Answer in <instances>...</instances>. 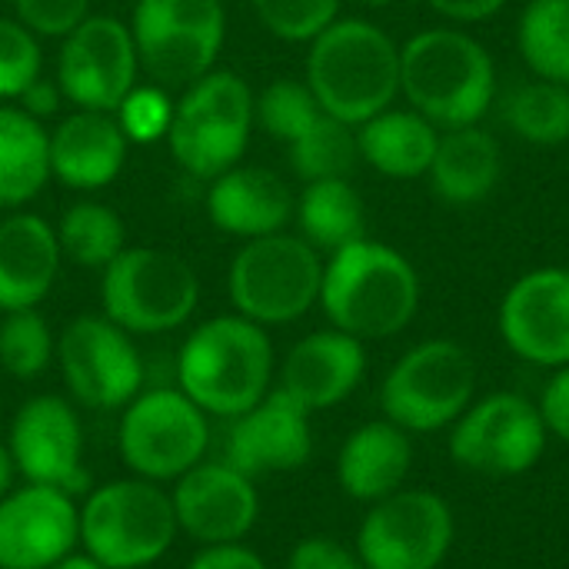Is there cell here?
Listing matches in <instances>:
<instances>
[{
	"label": "cell",
	"mask_w": 569,
	"mask_h": 569,
	"mask_svg": "<svg viewBox=\"0 0 569 569\" xmlns=\"http://www.w3.org/2000/svg\"><path fill=\"white\" fill-rule=\"evenodd\" d=\"M287 153H290L293 173L303 183L350 177L360 160L357 127H350L323 110L293 143H287Z\"/></svg>",
	"instance_id": "31"
},
{
	"label": "cell",
	"mask_w": 569,
	"mask_h": 569,
	"mask_svg": "<svg viewBox=\"0 0 569 569\" xmlns=\"http://www.w3.org/2000/svg\"><path fill=\"white\" fill-rule=\"evenodd\" d=\"M477 393V363L457 340H423L407 350L380 387L383 417L407 433L453 427Z\"/></svg>",
	"instance_id": "10"
},
{
	"label": "cell",
	"mask_w": 569,
	"mask_h": 569,
	"mask_svg": "<svg viewBox=\"0 0 569 569\" xmlns=\"http://www.w3.org/2000/svg\"><path fill=\"white\" fill-rule=\"evenodd\" d=\"M57 363L70 397L87 410H123L147 377L133 337L103 313L73 317L60 330Z\"/></svg>",
	"instance_id": "13"
},
{
	"label": "cell",
	"mask_w": 569,
	"mask_h": 569,
	"mask_svg": "<svg viewBox=\"0 0 569 569\" xmlns=\"http://www.w3.org/2000/svg\"><path fill=\"white\" fill-rule=\"evenodd\" d=\"M50 180V133L17 103L0 107V210L33 200Z\"/></svg>",
	"instance_id": "28"
},
{
	"label": "cell",
	"mask_w": 569,
	"mask_h": 569,
	"mask_svg": "<svg viewBox=\"0 0 569 569\" xmlns=\"http://www.w3.org/2000/svg\"><path fill=\"white\" fill-rule=\"evenodd\" d=\"M360 3H367V7H390V3H397V0H360Z\"/></svg>",
	"instance_id": "47"
},
{
	"label": "cell",
	"mask_w": 569,
	"mask_h": 569,
	"mask_svg": "<svg viewBox=\"0 0 569 569\" xmlns=\"http://www.w3.org/2000/svg\"><path fill=\"white\" fill-rule=\"evenodd\" d=\"M130 33L140 70L157 87H190L220 57L227 10L220 0H137Z\"/></svg>",
	"instance_id": "11"
},
{
	"label": "cell",
	"mask_w": 569,
	"mask_h": 569,
	"mask_svg": "<svg viewBox=\"0 0 569 569\" xmlns=\"http://www.w3.org/2000/svg\"><path fill=\"white\" fill-rule=\"evenodd\" d=\"M187 569H267V563L250 547L230 543V547H203L187 563Z\"/></svg>",
	"instance_id": "42"
},
{
	"label": "cell",
	"mask_w": 569,
	"mask_h": 569,
	"mask_svg": "<svg viewBox=\"0 0 569 569\" xmlns=\"http://www.w3.org/2000/svg\"><path fill=\"white\" fill-rule=\"evenodd\" d=\"M57 243L70 263L87 270H103L127 250V227L113 207L83 200L60 217Z\"/></svg>",
	"instance_id": "30"
},
{
	"label": "cell",
	"mask_w": 569,
	"mask_h": 569,
	"mask_svg": "<svg viewBox=\"0 0 569 569\" xmlns=\"http://www.w3.org/2000/svg\"><path fill=\"white\" fill-rule=\"evenodd\" d=\"M180 537L170 493L143 477L90 487L80 503V550L107 569H147Z\"/></svg>",
	"instance_id": "5"
},
{
	"label": "cell",
	"mask_w": 569,
	"mask_h": 569,
	"mask_svg": "<svg viewBox=\"0 0 569 569\" xmlns=\"http://www.w3.org/2000/svg\"><path fill=\"white\" fill-rule=\"evenodd\" d=\"M310 457H313L310 413L277 387L257 407L230 420L223 463L247 473L250 480L293 473L307 467Z\"/></svg>",
	"instance_id": "20"
},
{
	"label": "cell",
	"mask_w": 569,
	"mask_h": 569,
	"mask_svg": "<svg viewBox=\"0 0 569 569\" xmlns=\"http://www.w3.org/2000/svg\"><path fill=\"white\" fill-rule=\"evenodd\" d=\"M173 117V100L163 93V87H133L127 100L117 107V120L130 143H153L167 137Z\"/></svg>",
	"instance_id": "38"
},
{
	"label": "cell",
	"mask_w": 569,
	"mask_h": 569,
	"mask_svg": "<svg viewBox=\"0 0 569 569\" xmlns=\"http://www.w3.org/2000/svg\"><path fill=\"white\" fill-rule=\"evenodd\" d=\"M320 307L337 330L363 343L387 340L413 323L420 277L400 250L363 237L323 263Z\"/></svg>",
	"instance_id": "2"
},
{
	"label": "cell",
	"mask_w": 569,
	"mask_h": 569,
	"mask_svg": "<svg viewBox=\"0 0 569 569\" xmlns=\"http://www.w3.org/2000/svg\"><path fill=\"white\" fill-rule=\"evenodd\" d=\"M427 3L453 23H477L503 10L507 0H427Z\"/></svg>",
	"instance_id": "44"
},
{
	"label": "cell",
	"mask_w": 569,
	"mask_h": 569,
	"mask_svg": "<svg viewBox=\"0 0 569 569\" xmlns=\"http://www.w3.org/2000/svg\"><path fill=\"white\" fill-rule=\"evenodd\" d=\"M293 193L283 177L267 167L237 163L210 180L207 187V217L217 230L257 240L267 233H280L293 217Z\"/></svg>",
	"instance_id": "22"
},
{
	"label": "cell",
	"mask_w": 569,
	"mask_h": 569,
	"mask_svg": "<svg viewBox=\"0 0 569 569\" xmlns=\"http://www.w3.org/2000/svg\"><path fill=\"white\" fill-rule=\"evenodd\" d=\"M357 143L360 160H367L377 173L393 180H413L427 177L440 143V130L417 110L387 107L383 113L357 127Z\"/></svg>",
	"instance_id": "27"
},
{
	"label": "cell",
	"mask_w": 569,
	"mask_h": 569,
	"mask_svg": "<svg viewBox=\"0 0 569 569\" xmlns=\"http://www.w3.org/2000/svg\"><path fill=\"white\" fill-rule=\"evenodd\" d=\"M23 113H30L33 120H43V117H53L63 103V93H60V83L50 80V77H37L17 100H13Z\"/></svg>",
	"instance_id": "43"
},
{
	"label": "cell",
	"mask_w": 569,
	"mask_h": 569,
	"mask_svg": "<svg viewBox=\"0 0 569 569\" xmlns=\"http://www.w3.org/2000/svg\"><path fill=\"white\" fill-rule=\"evenodd\" d=\"M253 90L233 70H210L183 87L173 103L167 147L180 170L197 180H213L237 167L253 130Z\"/></svg>",
	"instance_id": "6"
},
{
	"label": "cell",
	"mask_w": 569,
	"mask_h": 569,
	"mask_svg": "<svg viewBox=\"0 0 569 569\" xmlns=\"http://www.w3.org/2000/svg\"><path fill=\"white\" fill-rule=\"evenodd\" d=\"M287 569H367L360 553L333 537H303L293 543Z\"/></svg>",
	"instance_id": "40"
},
{
	"label": "cell",
	"mask_w": 569,
	"mask_h": 569,
	"mask_svg": "<svg viewBox=\"0 0 569 569\" xmlns=\"http://www.w3.org/2000/svg\"><path fill=\"white\" fill-rule=\"evenodd\" d=\"M493 57L467 30L430 27L400 47V93L437 130L480 123L493 103Z\"/></svg>",
	"instance_id": "3"
},
{
	"label": "cell",
	"mask_w": 569,
	"mask_h": 569,
	"mask_svg": "<svg viewBox=\"0 0 569 569\" xmlns=\"http://www.w3.org/2000/svg\"><path fill=\"white\" fill-rule=\"evenodd\" d=\"M503 343L533 367H569V270L523 273L500 303Z\"/></svg>",
	"instance_id": "19"
},
{
	"label": "cell",
	"mask_w": 569,
	"mask_h": 569,
	"mask_svg": "<svg viewBox=\"0 0 569 569\" xmlns=\"http://www.w3.org/2000/svg\"><path fill=\"white\" fill-rule=\"evenodd\" d=\"M103 317L130 337H153L183 327L200 303L197 270L157 247H127L100 280Z\"/></svg>",
	"instance_id": "8"
},
{
	"label": "cell",
	"mask_w": 569,
	"mask_h": 569,
	"mask_svg": "<svg viewBox=\"0 0 569 569\" xmlns=\"http://www.w3.org/2000/svg\"><path fill=\"white\" fill-rule=\"evenodd\" d=\"M273 343L267 327L223 313L200 323L177 353V387L207 413L233 420L273 390Z\"/></svg>",
	"instance_id": "1"
},
{
	"label": "cell",
	"mask_w": 569,
	"mask_h": 569,
	"mask_svg": "<svg viewBox=\"0 0 569 569\" xmlns=\"http://www.w3.org/2000/svg\"><path fill=\"white\" fill-rule=\"evenodd\" d=\"M17 20L37 37H67L90 17V0H10Z\"/></svg>",
	"instance_id": "39"
},
{
	"label": "cell",
	"mask_w": 569,
	"mask_h": 569,
	"mask_svg": "<svg viewBox=\"0 0 569 569\" xmlns=\"http://www.w3.org/2000/svg\"><path fill=\"white\" fill-rule=\"evenodd\" d=\"M127 147L117 113L73 110L50 133V177L70 190H100L120 177Z\"/></svg>",
	"instance_id": "23"
},
{
	"label": "cell",
	"mask_w": 569,
	"mask_h": 569,
	"mask_svg": "<svg viewBox=\"0 0 569 569\" xmlns=\"http://www.w3.org/2000/svg\"><path fill=\"white\" fill-rule=\"evenodd\" d=\"M57 357V340L43 313L33 310H10L0 320V367L13 380H37Z\"/></svg>",
	"instance_id": "34"
},
{
	"label": "cell",
	"mask_w": 569,
	"mask_h": 569,
	"mask_svg": "<svg viewBox=\"0 0 569 569\" xmlns=\"http://www.w3.org/2000/svg\"><path fill=\"white\" fill-rule=\"evenodd\" d=\"M503 120L527 143H569V87L540 77L517 87L503 103Z\"/></svg>",
	"instance_id": "33"
},
{
	"label": "cell",
	"mask_w": 569,
	"mask_h": 569,
	"mask_svg": "<svg viewBox=\"0 0 569 569\" xmlns=\"http://www.w3.org/2000/svg\"><path fill=\"white\" fill-rule=\"evenodd\" d=\"M210 417L180 390H140L117 423V453L133 477L173 483L207 460Z\"/></svg>",
	"instance_id": "9"
},
{
	"label": "cell",
	"mask_w": 569,
	"mask_h": 569,
	"mask_svg": "<svg viewBox=\"0 0 569 569\" xmlns=\"http://www.w3.org/2000/svg\"><path fill=\"white\" fill-rule=\"evenodd\" d=\"M457 537L453 510L433 490H397L370 503L357 530L367 569H440Z\"/></svg>",
	"instance_id": "14"
},
{
	"label": "cell",
	"mask_w": 569,
	"mask_h": 569,
	"mask_svg": "<svg viewBox=\"0 0 569 569\" xmlns=\"http://www.w3.org/2000/svg\"><path fill=\"white\" fill-rule=\"evenodd\" d=\"M413 433L383 420L357 427L337 453V483L357 503H380L403 490L413 467Z\"/></svg>",
	"instance_id": "25"
},
{
	"label": "cell",
	"mask_w": 569,
	"mask_h": 569,
	"mask_svg": "<svg viewBox=\"0 0 569 569\" xmlns=\"http://www.w3.org/2000/svg\"><path fill=\"white\" fill-rule=\"evenodd\" d=\"M57 230L37 213L0 220V310H33L47 300L60 273Z\"/></svg>",
	"instance_id": "24"
},
{
	"label": "cell",
	"mask_w": 569,
	"mask_h": 569,
	"mask_svg": "<svg viewBox=\"0 0 569 569\" xmlns=\"http://www.w3.org/2000/svg\"><path fill=\"white\" fill-rule=\"evenodd\" d=\"M50 569H107L97 557H90L87 550H70L63 560H57Z\"/></svg>",
	"instance_id": "45"
},
{
	"label": "cell",
	"mask_w": 569,
	"mask_h": 569,
	"mask_svg": "<svg viewBox=\"0 0 569 569\" xmlns=\"http://www.w3.org/2000/svg\"><path fill=\"white\" fill-rule=\"evenodd\" d=\"M137 73L140 60L130 27L117 17L90 13L63 37L53 80L60 83L63 100H70L77 110L117 113V107L137 87Z\"/></svg>",
	"instance_id": "15"
},
{
	"label": "cell",
	"mask_w": 569,
	"mask_h": 569,
	"mask_svg": "<svg viewBox=\"0 0 569 569\" xmlns=\"http://www.w3.org/2000/svg\"><path fill=\"white\" fill-rule=\"evenodd\" d=\"M7 450L23 483L57 487L70 497L90 490L80 417L73 403L57 393H37L17 407Z\"/></svg>",
	"instance_id": "16"
},
{
	"label": "cell",
	"mask_w": 569,
	"mask_h": 569,
	"mask_svg": "<svg viewBox=\"0 0 569 569\" xmlns=\"http://www.w3.org/2000/svg\"><path fill=\"white\" fill-rule=\"evenodd\" d=\"M367 373L363 340L330 327L317 330L290 347L280 363V383L287 397H293L307 413L330 410L343 403Z\"/></svg>",
	"instance_id": "21"
},
{
	"label": "cell",
	"mask_w": 569,
	"mask_h": 569,
	"mask_svg": "<svg viewBox=\"0 0 569 569\" xmlns=\"http://www.w3.org/2000/svg\"><path fill=\"white\" fill-rule=\"evenodd\" d=\"M13 477H17V467H13V457L7 450V443H0V497L13 490Z\"/></svg>",
	"instance_id": "46"
},
{
	"label": "cell",
	"mask_w": 569,
	"mask_h": 569,
	"mask_svg": "<svg viewBox=\"0 0 569 569\" xmlns=\"http://www.w3.org/2000/svg\"><path fill=\"white\" fill-rule=\"evenodd\" d=\"M43 57L37 33H30L17 17H0V100H17L37 77Z\"/></svg>",
	"instance_id": "37"
},
{
	"label": "cell",
	"mask_w": 569,
	"mask_h": 569,
	"mask_svg": "<svg viewBox=\"0 0 569 569\" xmlns=\"http://www.w3.org/2000/svg\"><path fill=\"white\" fill-rule=\"evenodd\" d=\"M323 260L293 233L247 240L227 270V293L240 317L260 327H283L320 303Z\"/></svg>",
	"instance_id": "7"
},
{
	"label": "cell",
	"mask_w": 569,
	"mask_h": 569,
	"mask_svg": "<svg viewBox=\"0 0 569 569\" xmlns=\"http://www.w3.org/2000/svg\"><path fill=\"white\" fill-rule=\"evenodd\" d=\"M77 547V497L40 483H23L0 497V569H50Z\"/></svg>",
	"instance_id": "18"
},
{
	"label": "cell",
	"mask_w": 569,
	"mask_h": 569,
	"mask_svg": "<svg viewBox=\"0 0 569 569\" xmlns=\"http://www.w3.org/2000/svg\"><path fill=\"white\" fill-rule=\"evenodd\" d=\"M547 437L537 403L520 393H490L453 423L450 457L460 470L480 477H520L540 463Z\"/></svg>",
	"instance_id": "12"
},
{
	"label": "cell",
	"mask_w": 569,
	"mask_h": 569,
	"mask_svg": "<svg viewBox=\"0 0 569 569\" xmlns=\"http://www.w3.org/2000/svg\"><path fill=\"white\" fill-rule=\"evenodd\" d=\"M540 413H543V423H547V433H553L557 440H563L569 447V367H560L550 383L543 387V397H540Z\"/></svg>",
	"instance_id": "41"
},
{
	"label": "cell",
	"mask_w": 569,
	"mask_h": 569,
	"mask_svg": "<svg viewBox=\"0 0 569 569\" xmlns=\"http://www.w3.org/2000/svg\"><path fill=\"white\" fill-rule=\"evenodd\" d=\"M267 33L287 43H310L340 13L343 0H250Z\"/></svg>",
	"instance_id": "36"
},
{
	"label": "cell",
	"mask_w": 569,
	"mask_h": 569,
	"mask_svg": "<svg viewBox=\"0 0 569 569\" xmlns=\"http://www.w3.org/2000/svg\"><path fill=\"white\" fill-rule=\"evenodd\" d=\"M500 167V143L473 123L440 133L427 177L440 200L453 207H473L497 190Z\"/></svg>",
	"instance_id": "26"
},
{
	"label": "cell",
	"mask_w": 569,
	"mask_h": 569,
	"mask_svg": "<svg viewBox=\"0 0 569 569\" xmlns=\"http://www.w3.org/2000/svg\"><path fill=\"white\" fill-rule=\"evenodd\" d=\"M320 113L323 107L317 103L307 80L280 77L263 87L260 97H253V120L280 143H293Z\"/></svg>",
	"instance_id": "35"
},
{
	"label": "cell",
	"mask_w": 569,
	"mask_h": 569,
	"mask_svg": "<svg viewBox=\"0 0 569 569\" xmlns=\"http://www.w3.org/2000/svg\"><path fill=\"white\" fill-rule=\"evenodd\" d=\"M293 217L300 237L317 253H337L367 237V210L347 177L307 183L297 197Z\"/></svg>",
	"instance_id": "29"
},
{
	"label": "cell",
	"mask_w": 569,
	"mask_h": 569,
	"mask_svg": "<svg viewBox=\"0 0 569 569\" xmlns=\"http://www.w3.org/2000/svg\"><path fill=\"white\" fill-rule=\"evenodd\" d=\"M517 43L540 80L569 87V0H530L520 17Z\"/></svg>",
	"instance_id": "32"
},
{
	"label": "cell",
	"mask_w": 569,
	"mask_h": 569,
	"mask_svg": "<svg viewBox=\"0 0 569 569\" xmlns=\"http://www.w3.org/2000/svg\"><path fill=\"white\" fill-rule=\"evenodd\" d=\"M307 87L330 117L360 127L393 107L400 93V47L370 20L337 17L310 40Z\"/></svg>",
	"instance_id": "4"
},
{
	"label": "cell",
	"mask_w": 569,
	"mask_h": 569,
	"mask_svg": "<svg viewBox=\"0 0 569 569\" xmlns=\"http://www.w3.org/2000/svg\"><path fill=\"white\" fill-rule=\"evenodd\" d=\"M170 503L180 533L203 547L243 543L260 517L257 480L223 460H203L173 480Z\"/></svg>",
	"instance_id": "17"
}]
</instances>
